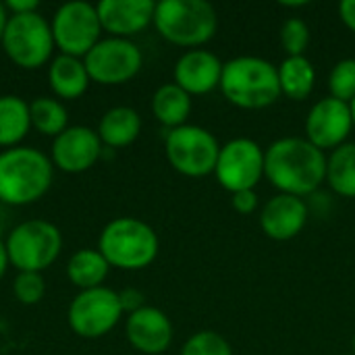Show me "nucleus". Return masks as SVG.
Listing matches in <instances>:
<instances>
[{
	"label": "nucleus",
	"mask_w": 355,
	"mask_h": 355,
	"mask_svg": "<svg viewBox=\"0 0 355 355\" xmlns=\"http://www.w3.org/2000/svg\"><path fill=\"white\" fill-rule=\"evenodd\" d=\"M264 177L289 196H310L327 181V156L306 137H283L264 152Z\"/></svg>",
	"instance_id": "1"
},
{
	"label": "nucleus",
	"mask_w": 355,
	"mask_h": 355,
	"mask_svg": "<svg viewBox=\"0 0 355 355\" xmlns=\"http://www.w3.org/2000/svg\"><path fill=\"white\" fill-rule=\"evenodd\" d=\"M52 160L35 148H8L0 152V200L27 206L42 200L52 185Z\"/></svg>",
	"instance_id": "2"
},
{
	"label": "nucleus",
	"mask_w": 355,
	"mask_h": 355,
	"mask_svg": "<svg viewBox=\"0 0 355 355\" xmlns=\"http://www.w3.org/2000/svg\"><path fill=\"white\" fill-rule=\"evenodd\" d=\"M218 87L233 106L245 110L266 108L281 96L277 67L260 56H237L227 60Z\"/></svg>",
	"instance_id": "3"
},
{
	"label": "nucleus",
	"mask_w": 355,
	"mask_h": 355,
	"mask_svg": "<svg viewBox=\"0 0 355 355\" xmlns=\"http://www.w3.org/2000/svg\"><path fill=\"white\" fill-rule=\"evenodd\" d=\"M98 250L114 268L141 270L156 260L160 241L148 223L133 216H119L102 229Z\"/></svg>",
	"instance_id": "4"
},
{
	"label": "nucleus",
	"mask_w": 355,
	"mask_h": 355,
	"mask_svg": "<svg viewBox=\"0 0 355 355\" xmlns=\"http://www.w3.org/2000/svg\"><path fill=\"white\" fill-rule=\"evenodd\" d=\"M154 25L166 42L198 48L214 37L218 15L214 6L204 0H162L156 2Z\"/></svg>",
	"instance_id": "5"
},
{
	"label": "nucleus",
	"mask_w": 355,
	"mask_h": 355,
	"mask_svg": "<svg viewBox=\"0 0 355 355\" xmlns=\"http://www.w3.org/2000/svg\"><path fill=\"white\" fill-rule=\"evenodd\" d=\"M62 250V233L56 225L33 218L17 225L6 237L10 264L19 272H42L56 262Z\"/></svg>",
	"instance_id": "6"
},
{
	"label": "nucleus",
	"mask_w": 355,
	"mask_h": 355,
	"mask_svg": "<svg viewBox=\"0 0 355 355\" xmlns=\"http://www.w3.org/2000/svg\"><path fill=\"white\" fill-rule=\"evenodd\" d=\"M0 44L6 56L21 69L44 67L54 52L52 27L37 10L8 15Z\"/></svg>",
	"instance_id": "7"
},
{
	"label": "nucleus",
	"mask_w": 355,
	"mask_h": 355,
	"mask_svg": "<svg viewBox=\"0 0 355 355\" xmlns=\"http://www.w3.org/2000/svg\"><path fill=\"white\" fill-rule=\"evenodd\" d=\"M168 164L185 177H206L214 173L220 154L218 139L200 125H181L164 137Z\"/></svg>",
	"instance_id": "8"
},
{
	"label": "nucleus",
	"mask_w": 355,
	"mask_h": 355,
	"mask_svg": "<svg viewBox=\"0 0 355 355\" xmlns=\"http://www.w3.org/2000/svg\"><path fill=\"white\" fill-rule=\"evenodd\" d=\"M119 293L108 287H96L79 291L67 312L71 331L83 339H100L108 335L123 316Z\"/></svg>",
	"instance_id": "9"
},
{
	"label": "nucleus",
	"mask_w": 355,
	"mask_h": 355,
	"mask_svg": "<svg viewBox=\"0 0 355 355\" xmlns=\"http://www.w3.org/2000/svg\"><path fill=\"white\" fill-rule=\"evenodd\" d=\"M52 35L54 46L60 54L83 58L102 37V25L98 19L96 4L75 0L64 2L52 17Z\"/></svg>",
	"instance_id": "10"
},
{
	"label": "nucleus",
	"mask_w": 355,
	"mask_h": 355,
	"mask_svg": "<svg viewBox=\"0 0 355 355\" xmlns=\"http://www.w3.org/2000/svg\"><path fill=\"white\" fill-rule=\"evenodd\" d=\"M83 62L92 81L100 85H121L139 73L144 54L139 46L127 37H106L83 56Z\"/></svg>",
	"instance_id": "11"
},
{
	"label": "nucleus",
	"mask_w": 355,
	"mask_h": 355,
	"mask_svg": "<svg viewBox=\"0 0 355 355\" xmlns=\"http://www.w3.org/2000/svg\"><path fill=\"white\" fill-rule=\"evenodd\" d=\"M214 175L231 196L254 189L264 177V150L250 137L231 139L220 148Z\"/></svg>",
	"instance_id": "12"
},
{
	"label": "nucleus",
	"mask_w": 355,
	"mask_h": 355,
	"mask_svg": "<svg viewBox=\"0 0 355 355\" xmlns=\"http://www.w3.org/2000/svg\"><path fill=\"white\" fill-rule=\"evenodd\" d=\"M352 129L354 119L349 104L333 96L318 100L306 116V139L322 152L347 144Z\"/></svg>",
	"instance_id": "13"
},
{
	"label": "nucleus",
	"mask_w": 355,
	"mask_h": 355,
	"mask_svg": "<svg viewBox=\"0 0 355 355\" xmlns=\"http://www.w3.org/2000/svg\"><path fill=\"white\" fill-rule=\"evenodd\" d=\"M102 156V141L92 127H69L52 141V164L64 173L77 175L89 171Z\"/></svg>",
	"instance_id": "14"
},
{
	"label": "nucleus",
	"mask_w": 355,
	"mask_h": 355,
	"mask_svg": "<svg viewBox=\"0 0 355 355\" xmlns=\"http://www.w3.org/2000/svg\"><path fill=\"white\" fill-rule=\"evenodd\" d=\"M125 333L129 343L146 355L164 354L173 343V322L154 306H144L141 310L129 314Z\"/></svg>",
	"instance_id": "15"
},
{
	"label": "nucleus",
	"mask_w": 355,
	"mask_h": 355,
	"mask_svg": "<svg viewBox=\"0 0 355 355\" xmlns=\"http://www.w3.org/2000/svg\"><path fill=\"white\" fill-rule=\"evenodd\" d=\"M102 31L112 37H127L144 31L154 23L156 2L152 0H100L96 4Z\"/></svg>",
	"instance_id": "16"
},
{
	"label": "nucleus",
	"mask_w": 355,
	"mask_h": 355,
	"mask_svg": "<svg viewBox=\"0 0 355 355\" xmlns=\"http://www.w3.org/2000/svg\"><path fill=\"white\" fill-rule=\"evenodd\" d=\"M308 223V206L304 198L277 193L260 212V227L266 237L275 241H289L297 237Z\"/></svg>",
	"instance_id": "17"
},
{
	"label": "nucleus",
	"mask_w": 355,
	"mask_h": 355,
	"mask_svg": "<svg viewBox=\"0 0 355 355\" xmlns=\"http://www.w3.org/2000/svg\"><path fill=\"white\" fill-rule=\"evenodd\" d=\"M223 62L208 50H187L175 64V83L189 96L210 94L220 85Z\"/></svg>",
	"instance_id": "18"
},
{
	"label": "nucleus",
	"mask_w": 355,
	"mask_h": 355,
	"mask_svg": "<svg viewBox=\"0 0 355 355\" xmlns=\"http://www.w3.org/2000/svg\"><path fill=\"white\" fill-rule=\"evenodd\" d=\"M89 75L83 58L58 54L48 67V83L52 92L62 100L81 98L89 87Z\"/></svg>",
	"instance_id": "19"
},
{
	"label": "nucleus",
	"mask_w": 355,
	"mask_h": 355,
	"mask_svg": "<svg viewBox=\"0 0 355 355\" xmlns=\"http://www.w3.org/2000/svg\"><path fill=\"white\" fill-rule=\"evenodd\" d=\"M98 137L102 146L125 148L131 146L141 131V116L129 106H114L106 110L98 123Z\"/></svg>",
	"instance_id": "20"
},
{
	"label": "nucleus",
	"mask_w": 355,
	"mask_h": 355,
	"mask_svg": "<svg viewBox=\"0 0 355 355\" xmlns=\"http://www.w3.org/2000/svg\"><path fill=\"white\" fill-rule=\"evenodd\" d=\"M279 85L281 96H287L293 102L306 100L316 83V69L306 56H287L279 67Z\"/></svg>",
	"instance_id": "21"
},
{
	"label": "nucleus",
	"mask_w": 355,
	"mask_h": 355,
	"mask_svg": "<svg viewBox=\"0 0 355 355\" xmlns=\"http://www.w3.org/2000/svg\"><path fill=\"white\" fill-rule=\"evenodd\" d=\"M152 112L168 131L177 129L185 125L191 112V96L177 83H164L152 96Z\"/></svg>",
	"instance_id": "22"
},
{
	"label": "nucleus",
	"mask_w": 355,
	"mask_h": 355,
	"mask_svg": "<svg viewBox=\"0 0 355 355\" xmlns=\"http://www.w3.org/2000/svg\"><path fill=\"white\" fill-rule=\"evenodd\" d=\"M108 270L110 264L106 262V258L100 254V250L92 248L75 252L67 262V277L81 291L102 287L104 279L108 277Z\"/></svg>",
	"instance_id": "23"
},
{
	"label": "nucleus",
	"mask_w": 355,
	"mask_h": 355,
	"mask_svg": "<svg viewBox=\"0 0 355 355\" xmlns=\"http://www.w3.org/2000/svg\"><path fill=\"white\" fill-rule=\"evenodd\" d=\"M31 129L29 104L12 94L0 96V148H17Z\"/></svg>",
	"instance_id": "24"
},
{
	"label": "nucleus",
	"mask_w": 355,
	"mask_h": 355,
	"mask_svg": "<svg viewBox=\"0 0 355 355\" xmlns=\"http://www.w3.org/2000/svg\"><path fill=\"white\" fill-rule=\"evenodd\" d=\"M327 183L341 198H355V144H343L327 158Z\"/></svg>",
	"instance_id": "25"
},
{
	"label": "nucleus",
	"mask_w": 355,
	"mask_h": 355,
	"mask_svg": "<svg viewBox=\"0 0 355 355\" xmlns=\"http://www.w3.org/2000/svg\"><path fill=\"white\" fill-rule=\"evenodd\" d=\"M31 127L50 137H58L64 129H69V112L60 100L40 96L29 104Z\"/></svg>",
	"instance_id": "26"
},
{
	"label": "nucleus",
	"mask_w": 355,
	"mask_h": 355,
	"mask_svg": "<svg viewBox=\"0 0 355 355\" xmlns=\"http://www.w3.org/2000/svg\"><path fill=\"white\" fill-rule=\"evenodd\" d=\"M179 355H233V349L216 331H198L185 341Z\"/></svg>",
	"instance_id": "27"
},
{
	"label": "nucleus",
	"mask_w": 355,
	"mask_h": 355,
	"mask_svg": "<svg viewBox=\"0 0 355 355\" xmlns=\"http://www.w3.org/2000/svg\"><path fill=\"white\" fill-rule=\"evenodd\" d=\"M329 89L331 96L341 102H354L355 100V58L339 60L331 75H329Z\"/></svg>",
	"instance_id": "28"
},
{
	"label": "nucleus",
	"mask_w": 355,
	"mask_h": 355,
	"mask_svg": "<svg viewBox=\"0 0 355 355\" xmlns=\"http://www.w3.org/2000/svg\"><path fill=\"white\" fill-rule=\"evenodd\" d=\"M281 44L287 56H306L310 46V27L304 19L291 17L281 27Z\"/></svg>",
	"instance_id": "29"
},
{
	"label": "nucleus",
	"mask_w": 355,
	"mask_h": 355,
	"mask_svg": "<svg viewBox=\"0 0 355 355\" xmlns=\"http://www.w3.org/2000/svg\"><path fill=\"white\" fill-rule=\"evenodd\" d=\"M15 297L25 306H35L46 295V281L42 272H19L12 283Z\"/></svg>",
	"instance_id": "30"
},
{
	"label": "nucleus",
	"mask_w": 355,
	"mask_h": 355,
	"mask_svg": "<svg viewBox=\"0 0 355 355\" xmlns=\"http://www.w3.org/2000/svg\"><path fill=\"white\" fill-rule=\"evenodd\" d=\"M231 204H233L235 212H239V214H252L258 208V193L254 189L237 191V193L231 196Z\"/></svg>",
	"instance_id": "31"
},
{
	"label": "nucleus",
	"mask_w": 355,
	"mask_h": 355,
	"mask_svg": "<svg viewBox=\"0 0 355 355\" xmlns=\"http://www.w3.org/2000/svg\"><path fill=\"white\" fill-rule=\"evenodd\" d=\"M119 300H121V306H123V312H137L144 308V293L137 291V289H125L119 293Z\"/></svg>",
	"instance_id": "32"
},
{
	"label": "nucleus",
	"mask_w": 355,
	"mask_h": 355,
	"mask_svg": "<svg viewBox=\"0 0 355 355\" xmlns=\"http://www.w3.org/2000/svg\"><path fill=\"white\" fill-rule=\"evenodd\" d=\"M4 8L10 10L12 15H25V12H35L40 8V2L37 0H6Z\"/></svg>",
	"instance_id": "33"
},
{
	"label": "nucleus",
	"mask_w": 355,
	"mask_h": 355,
	"mask_svg": "<svg viewBox=\"0 0 355 355\" xmlns=\"http://www.w3.org/2000/svg\"><path fill=\"white\" fill-rule=\"evenodd\" d=\"M339 15H341V21L345 23V27L355 33V0H343L339 4Z\"/></svg>",
	"instance_id": "34"
},
{
	"label": "nucleus",
	"mask_w": 355,
	"mask_h": 355,
	"mask_svg": "<svg viewBox=\"0 0 355 355\" xmlns=\"http://www.w3.org/2000/svg\"><path fill=\"white\" fill-rule=\"evenodd\" d=\"M8 264H10V260H8V252H6V241L0 239V279L4 277Z\"/></svg>",
	"instance_id": "35"
},
{
	"label": "nucleus",
	"mask_w": 355,
	"mask_h": 355,
	"mask_svg": "<svg viewBox=\"0 0 355 355\" xmlns=\"http://www.w3.org/2000/svg\"><path fill=\"white\" fill-rule=\"evenodd\" d=\"M6 21H8V12L4 8V4L0 2V42H2V33H4V27H6Z\"/></svg>",
	"instance_id": "36"
},
{
	"label": "nucleus",
	"mask_w": 355,
	"mask_h": 355,
	"mask_svg": "<svg viewBox=\"0 0 355 355\" xmlns=\"http://www.w3.org/2000/svg\"><path fill=\"white\" fill-rule=\"evenodd\" d=\"M308 2H283V6H289V8H300V6H306Z\"/></svg>",
	"instance_id": "37"
},
{
	"label": "nucleus",
	"mask_w": 355,
	"mask_h": 355,
	"mask_svg": "<svg viewBox=\"0 0 355 355\" xmlns=\"http://www.w3.org/2000/svg\"><path fill=\"white\" fill-rule=\"evenodd\" d=\"M349 108H352V119H354V127H355V100L349 102Z\"/></svg>",
	"instance_id": "38"
},
{
	"label": "nucleus",
	"mask_w": 355,
	"mask_h": 355,
	"mask_svg": "<svg viewBox=\"0 0 355 355\" xmlns=\"http://www.w3.org/2000/svg\"><path fill=\"white\" fill-rule=\"evenodd\" d=\"M352 347H354V355H355V335H354V341H352Z\"/></svg>",
	"instance_id": "39"
},
{
	"label": "nucleus",
	"mask_w": 355,
	"mask_h": 355,
	"mask_svg": "<svg viewBox=\"0 0 355 355\" xmlns=\"http://www.w3.org/2000/svg\"><path fill=\"white\" fill-rule=\"evenodd\" d=\"M345 355H354V354H345Z\"/></svg>",
	"instance_id": "40"
}]
</instances>
